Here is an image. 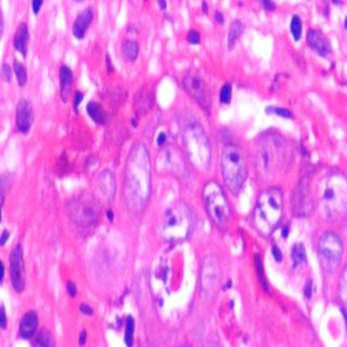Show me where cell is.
Segmentation results:
<instances>
[{"label": "cell", "mask_w": 347, "mask_h": 347, "mask_svg": "<svg viewBox=\"0 0 347 347\" xmlns=\"http://www.w3.org/2000/svg\"><path fill=\"white\" fill-rule=\"evenodd\" d=\"M10 237V232L7 231V230H4L2 232V236H1V245H3L5 243V241H7V239Z\"/></svg>", "instance_id": "7bdbcfd3"}, {"label": "cell", "mask_w": 347, "mask_h": 347, "mask_svg": "<svg viewBox=\"0 0 347 347\" xmlns=\"http://www.w3.org/2000/svg\"><path fill=\"white\" fill-rule=\"evenodd\" d=\"M202 5H203V8H204V9H203V10H204V12H207V4L205 2H203Z\"/></svg>", "instance_id": "f907efd6"}, {"label": "cell", "mask_w": 347, "mask_h": 347, "mask_svg": "<svg viewBox=\"0 0 347 347\" xmlns=\"http://www.w3.org/2000/svg\"><path fill=\"white\" fill-rule=\"evenodd\" d=\"M203 199L213 223L225 229L230 218V206L223 188L216 181H208L203 189Z\"/></svg>", "instance_id": "9c48e42d"}, {"label": "cell", "mask_w": 347, "mask_h": 347, "mask_svg": "<svg viewBox=\"0 0 347 347\" xmlns=\"http://www.w3.org/2000/svg\"><path fill=\"white\" fill-rule=\"evenodd\" d=\"M106 62H107V65H110V60H109V57H107V61H106ZM112 70H113V69H112V68H110V67H109V71H110V72H111V71H112Z\"/></svg>", "instance_id": "816d5d0a"}, {"label": "cell", "mask_w": 347, "mask_h": 347, "mask_svg": "<svg viewBox=\"0 0 347 347\" xmlns=\"http://www.w3.org/2000/svg\"><path fill=\"white\" fill-rule=\"evenodd\" d=\"M283 211L282 193L278 188H269L262 192L253 214V223L260 235L269 236L277 228Z\"/></svg>", "instance_id": "3957f363"}, {"label": "cell", "mask_w": 347, "mask_h": 347, "mask_svg": "<svg viewBox=\"0 0 347 347\" xmlns=\"http://www.w3.org/2000/svg\"><path fill=\"white\" fill-rule=\"evenodd\" d=\"M159 4L162 7V9H165L166 8V2L165 1H159Z\"/></svg>", "instance_id": "681fc988"}, {"label": "cell", "mask_w": 347, "mask_h": 347, "mask_svg": "<svg viewBox=\"0 0 347 347\" xmlns=\"http://www.w3.org/2000/svg\"><path fill=\"white\" fill-rule=\"evenodd\" d=\"M68 292L71 296H74L76 294V286L73 282L68 283Z\"/></svg>", "instance_id": "f35d334b"}, {"label": "cell", "mask_w": 347, "mask_h": 347, "mask_svg": "<svg viewBox=\"0 0 347 347\" xmlns=\"http://www.w3.org/2000/svg\"><path fill=\"white\" fill-rule=\"evenodd\" d=\"M262 4H264V7L268 10H273L274 8H276V5H274L273 2L271 1H268V0H266V1H262Z\"/></svg>", "instance_id": "b9f144b4"}, {"label": "cell", "mask_w": 347, "mask_h": 347, "mask_svg": "<svg viewBox=\"0 0 347 347\" xmlns=\"http://www.w3.org/2000/svg\"><path fill=\"white\" fill-rule=\"evenodd\" d=\"M60 83H61V97L63 101H67L73 85V73L68 65L60 67Z\"/></svg>", "instance_id": "44dd1931"}, {"label": "cell", "mask_w": 347, "mask_h": 347, "mask_svg": "<svg viewBox=\"0 0 347 347\" xmlns=\"http://www.w3.org/2000/svg\"><path fill=\"white\" fill-rule=\"evenodd\" d=\"M93 17V10L91 7H87L82 10L76 16L73 25V33L76 38H83L85 36L87 28L90 25Z\"/></svg>", "instance_id": "ac0fdd59"}, {"label": "cell", "mask_w": 347, "mask_h": 347, "mask_svg": "<svg viewBox=\"0 0 347 347\" xmlns=\"http://www.w3.org/2000/svg\"><path fill=\"white\" fill-rule=\"evenodd\" d=\"M266 112L268 113V114H276V115L282 116V117H288V118L292 117L291 111L286 110V109H283V107L269 106V107H267V109H266Z\"/></svg>", "instance_id": "4dcf8cb0"}, {"label": "cell", "mask_w": 347, "mask_h": 347, "mask_svg": "<svg viewBox=\"0 0 347 347\" xmlns=\"http://www.w3.org/2000/svg\"><path fill=\"white\" fill-rule=\"evenodd\" d=\"M243 31H244V25L242 24V22H240L239 20L232 22L229 29V36H228L229 48H232L235 46V43L237 41V39L240 37Z\"/></svg>", "instance_id": "cb8c5ba5"}, {"label": "cell", "mask_w": 347, "mask_h": 347, "mask_svg": "<svg viewBox=\"0 0 347 347\" xmlns=\"http://www.w3.org/2000/svg\"><path fill=\"white\" fill-rule=\"evenodd\" d=\"M32 5H33V11L35 13H38L40 7L43 5V1H41V0H34L32 2Z\"/></svg>", "instance_id": "74e56055"}, {"label": "cell", "mask_w": 347, "mask_h": 347, "mask_svg": "<svg viewBox=\"0 0 347 347\" xmlns=\"http://www.w3.org/2000/svg\"><path fill=\"white\" fill-rule=\"evenodd\" d=\"M318 253L326 270L337 269L343 256V244L339 236L333 232L324 233L318 243Z\"/></svg>", "instance_id": "30bf717a"}, {"label": "cell", "mask_w": 347, "mask_h": 347, "mask_svg": "<svg viewBox=\"0 0 347 347\" xmlns=\"http://www.w3.org/2000/svg\"><path fill=\"white\" fill-rule=\"evenodd\" d=\"M116 191L115 176L111 171L105 170L101 172L95 178V194L98 200L111 202L114 199Z\"/></svg>", "instance_id": "9a60e30c"}, {"label": "cell", "mask_w": 347, "mask_h": 347, "mask_svg": "<svg viewBox=\"0 0 347 347\" xmlns=\"http://www.w3.org/2000/svg\"><path fill=\"white\" fill-rule=\"evenodd\" d=\"M283 141L272 134L260 139L256 153V167L260 175L272 176L283 161Z\"/></svg>", "instance_id": "ba28073f"}, {"label": "cell", "mask_w": 347, "mask_h": 347, "mask_svg": "<svg viewBox=\"0 0 347 347\" xmlns=\"http://www.w3.org/2000/svg\"><path fill=\"white\" fill-rule=\"evenodd\" d=\"M36 343H37V345L40 347H52V340H51L50 334L47 331H41L38 334Z\"/></svg>", "instance_id": "f546056e"}, {"label": "cell", "mask_w": 347, "mask_h": 347, "mask_svg": "<svg viewBox=\"0 0 347 347\" xmlns=\"http://www.w3.org/2000/svg\"><path fill=\"white\" fill-rule=\"evenodd\" d=\"M13 67H14V72H15V75H16L17 83L20 84V86H24L27 82V72H26L25 67H24V65L20 61H17V60H14Z\"/></svg>", "instance_id": "484cf974"}, {"label": "cell", "mask_w": 347, "mask_h": 347, "mask_svg": "<svg viewBox=\"0 0 347 347\" xmlns=\"http://www.w3.org/2000/svg\"><path fill=\"white\" fill-rule=\"evenodd\" d=\"M86 340H87V336H86V332H85V331H83V332L81 333V337H80V342H81V344H82V345H84V344H85V342H86Z\"/></svg>", "instance_id": "bcb514c9"}, {"label": "cell", "mask_w": 347, "mask_h": 347, "mask_svg": "<svg viewBox=\"0 0 347 347\" xmlns=\"http://www.w3.org/2000/svg\"><path fill=\"white\" fill-rule=\"evenodd\" d=\"M291 256H292L293 265L295 267L306 260V250H305L304 245L302 243H296L292 249Z\"/></svg>", "instance_id": "d4e9b609"}, {"label": "cell", "mask_w": 347, "mask_h": 347, "mask_svg": "<svg viewBox=\"0 0 347 347\" xmlns=\"http://www.w3.org/2000/svg\"><path fill=\"white\" fill-rule=\"evenodd\" d=\"M319 199L329 218H339L347 213V178L342 173L332 171L322 178Z\"/></svg>", "instance_id": "7a4b0ae2"}, {"label": "cell", "mask_w": 347, "mask_h": 347, "mask_svg": "<svg viewBox=\"0 0 347 347\" xmlns=\"http://www.w3.org/2000/svg\"><path fill=\"white\" fill-rule=\"evenodd\" d=\"M188 40H189L190 44H193V45L199 44L201 41L200 33L196 32V31H190L188 33Z\"/></svg>", "instance_id": "d6a6232c"}, {"label": "cell", "mask_w": 347, "mask_h": 347, "mask_svg": "<svg viewBox=\"0 0 347 347\" xmlns=\"http://www.w3.org/2000/svg\"><path fill=\"white\" fill-rule=\"evenodd\" d=\"M83 98H84L83 92L80 91V90H77L76 93H75V100H74V107H75V109H77V106L81 104Z\"/></svg>", "instance_id": "e575fe53"}, {"label": "cell", "mask_w": 347, "mask_h": 347, "mask_svg": "<svg viewBox=\"0 0 347 347\" xmlns=\"http://www.w3.org/2000/svg\"><path fill=\"white\" fill-rule=\"evenodd\" d=\"M81 310H82V313L84 314H86V315H92V309L88 306V305L86 304H83L82 306H81Z\"/></svg>", "instance_id": "ab89813d"}, {"label": "cell", "mask_w": 347, "mask_h": 347, "mask_svg": "<svg viewBox=\"0 0 347 347\" xmlns=\"http://www.w3.org/2000/svg\"><path fill=\"white\" fill-rule=\"evenodd\" d=\"M34 112L33 105L31 101L25 98L20 99L19 103L16 106V115H15V124L16 127L21 133L26 134L31 129L33 123Z\"/></svg>", "instance_id": "2e32d148"}, {"label": "cell", "mask_w": 347, "mask_h": 347, "mask_svg": "<svg viewBox=\"0 0 347 347\" xmlns=\"http://www.w3.org/2000/svg\"><path fill=\"white\" fill-rule=\"evenodd\" d=\"M305 295H306L308 298L312 295V282H307L306 286H305Z\"/></svg>", "instance_id": "60d3db41"}, {"label": "cell", "mask_w": 347, "mask_h": 347, "mask_svg": "<svg viewBox=\"0 0 347 347\" xmlns=\"http://www.w3.org/2000/svg\"><path fill=\"white\" fill-rule=\"evenodd\" d=\"M220 280V268L215 256H206L202 261L201 285L205 292H212Z\"/></svg>", "instance_id": "4fadbf2b"}, {"label": "cell", "mask_w": 347, "mask_h": 347, "mask_svg": "<svg viewBox=\"0 0 347 347\" xmlns=\"http://www.w3.org/2000/svg\"><path fill=\"white\" fill-rule=\"evenodd\" d=\"M5 324H7V318H5V313H4V308L2 307L1 309V328H5Z\"/></svg>", "instance_id": "ee69618b"}, {"label": "cell", "mask_w": 347, "mask_h": 347, "mask_svg": "<svg viewBox=\"0 0 347 347\" xmlns=\"http://www.w3.org/2000/svg\"><path fill=\"white\" fill-rule=\"evenodd\" d=\"M291 33L295 40H300L302 36V21L298 15H294L291 20Z\"/></svg>", "instance_id": "4316f807"}, {"label": "cell", "mask_w": 347, "mask_h": 347, "mask_svg": "<svg viewBox=\"0 0 347 347\" xmlns=\"http://www.w3.org/2000/svg\"><path fill=\"white\" fill-rule=\"evenodd\" d=\"M288 233H289V229H288V227H285L284 232H282V237H286L288 236Z\"/></svg>", "instance_id": "c3c4849f"}, {"label": "cell", "mask_w": 347, "mask_h": 347, "mask_svg": "<svg viewBox=\"0 0 347 347\" xmlns=\"http://www.w3.org/2000/svg\"><path fill=\"white\" fill-rule=\"evenodd\" d=\"M122 52L125 58L129 60V61H133V60H135L137 57H138V53H139L138 43L133 39L125 40L122 46Z\"/></svg>", "instance_id": "603a6c76"}, {"label": "cell", "mask_w": 347, "mask_h": 347, "mask_svg": "<svg viewBox=\"0 0 347 347\" xmlns=\"http://www.w3.org/2000/svg\"><path fill=\"white\" fill-rule=\"evenodd\" d=\"M28 38H29V33H28V27L26 23H20L19 26H17L14 38H13V44L15 49L21 52L23 56H25L27 53V45H28Z\"/></svg>", "instance_id": "ffe728a7"}, {"label": "cell", "mask_w": 347, "mask_h": 347, "mask_svg": "<svg viewBox=\"0 0 347 347\" xmlns=\"http://www.w3.org/2000/svg\"><path fill=\"white\" fill-rule=\"evenodd\" d=\"M107 216H109L110 220H113V218H114V213H112V211H107Z\"/></svg>", "instance_id": "7dc6e473"}, {"label": "cell", "mask_w": 347, "mask_h": 347, "mask_svg": "<svg viewBox=\"0 0 347 347\" xmlns=\"http://www.w3.org/2000/svg\"><path fill=\"white\" fill-rule=\"evenodd\" d=\"M293 212L298 216H306L313 208V199L310 194L309 178L305 176L301 179L292 197Z\"/></svg>", "instance_id": "7c38bea8"}, {"label": "cell", "mask_w": 347, "mask_h": 347, "mask_svg": "<svg viewBox=\"0 0 347 347\" xmlns=\"http://www.w3.org/2000/svg\"><path fill=\"white\" fill-rule=\"evenodd\" d=\"M340 296L344 304V306L347 309V267L344 269L342 278H341L340 281Z\"/></svg>", "instance_id": "f1b7e54d"}, {"label": "cell", "mask_w": 347, "mask_h": 347, "mask_svg": "<svg viewBox=\"0 0 347 347\" xmlns=\"http://www.w3.org/2000/svg\"><path fill=\"white\" fill-rule=\"evenodd\" d=\"M182 140L190 163L200 173L207 172L211 166L212 150L208 137L201 125L189 124L182 131Z\"/></svg>", "instance_id": "277c9868"}, {"label": "cell", "mask_w": 347, "mask_h": 347, "mask_svg": "<svg viewBox=\"0 0 347 347\" xmlns=\"http://www.w3.org/2000/svg\"><path fill=\"white\" fill-rule=\"evenodd\" d=\"M272 254L277 261H281V260H282V254H281V251L279 250L278 247L272 248Z\"/></svg>", "instance_id": "8d00e7d4"}, {"label": "cell", "mask_w": 347, "mask_h": 347, "mask_svg": "<svg viewBox=\"0 0 347 347\" xmlns=\"http://www.w3.org/2000/svg\"><path fill=\"white\" fill-rule=\"evenodd\" d=\"M38 317L35 312H28L23 316L20 325V336L23 339H31L37 330Z\"/></svg>", "instance_id": "d6986e66"}, {"label": "cell", "mask_w": 347, "mask_h": 347, "mask_svg": "<svg viewBox=\"0 0 347 347\" xmlns=\"http://www.w3.org/2000/svg\"><path fill=\"white\" fill-rule=\"evenodd\" d=\"M215 20H216L218 23H223L224 22V15L221 14L219 11H217L216 13H215Z\"/></svg>", "instance_id": "f6af8a7d"}, {"label": "cell", "mask_w": 347, "mask_h": 347, "mask_svg": "<svg viewBox=\"0 0 347 347\" xmlns=\"http://www.w3.org/2000/svg\"><path fill=\"white\" fill-rule=\"evenodd\" d=\"M10 277L11 283L15 292L21 293L24 290V260L23 252L20 244L15 245L10 257Z\"/></svg>", "instance_id": "5bb4252c"}, {"label": "cell", "mask_w": 347, "mask_h": 347, "mask_svg": "<svg viewBox=\"0 0 347 347\" xmlns=\"http://www.w3.org/2000/svg\"><path fill=\"white\" fill-rule=\"evenodd\" d=\"M193 227V215L182 202L166 211L162 221V236L169 242H179L187 239Z\"/></svg>", "instance_id": "52a82bcc"}, {"label": "cell", "mask_w": 347, "mask_h": 347, "mask_svg": "<svg viewBox=\"0 0 347 347\" xmlns=\"http://www.w3.org/2000/svg\"><path fill=\"white\" fill-rule=\"evenodd\" d=\"M151 194V160L141 142L130 149L124 171V199L128 211L140 214Z\"/></svg>", "instance_id": "6da1fadb"}, {"label": "cell", "mask_w": 347, "mask_h": 347, "mask_svg": "<svg viewBox=\"0 0 347 347\" xmlns=\"http://www.w3.org/2000/svg\"><path fill=\"white\" fill-rule=\"evenodd\" d=\"M134 330H135V324H134L133 317H128L126 320V331H125V342H126L128 347L133 346Z\"/></svg>", "instance_id": "83f0119b"}, {"label": "cell", "mask_w": 347, "mask_h": 347, "mask_svg": "<svg viewBox=\"0 0 347 347\" xmlns=\"http://www.w3.org/2000/svg\"><path fill=\"white\" fill-rule=\"evenodd\" d=\"M307 43L314 51L321 57H327L332 52V47L324 33L318 29L310 28L307 33Z\"/></svg>", "instance_id": "e0dca14e"}, {"label": "cell", "mask_w": 347, "mask_h": 347, "mask_svg": "<svg viewBox=\"0 0 347 347\" xmlns=\"http://www.w3.org/2000/svg\"><path fill=\"white\" fill-rule=\"evenodd\" d=\"M67 213L82 232H91L99 223V200L89 194H79L68 201Z\"/></svg>", "instance_id": "5b68a950"}, {"label": "cell", "mask_w": 347, "mask_h": 347, "mask_svg": "<svg viewBox=\"0 0 347 347\" xmlns=\"http://www.w3.org/2000/svg\"><path fill=\"white\" fill-rule=\"evenodd\" d=\"M86 109H87L88 114L90 115V117L95 123L103 124L105 122L104 111L102 109V106L100 105V103L95 102V101H90V102L87 104Z\"/></svg>", "instance_id": "7402d4cb"}, {"label": "cell", "mask_w": 347, "mask_h": 347, "mask_svg": "<svg viewBox=\"0 0 347 347\" xmlns=\"http://www.w3.org/2000/svg\"><path fill=\"white\" fill-rule=\"evenodd\" d=\"M221 172L227 187L237 194L247 179L248 167L242 150L235 143H227L223 149Z\"/></svg>", "instance_id": "8992f818"}, {"label": "cell", "mask_w": 347, "mask_h": 347, "mask_svg": "<svg viewBox=\"0 0 347 347\" xmlns=\"http://www.w3.org/2000/svg\"><path fill=\"white\" fill-rule=\"evenodd\" d=\"M167 140V136L166 134L164 133V131H162V133H160L159 136H158V139H157V142H158V145L160 147H162L165 145V142Z\"/></svg>", "instance_id": "d590c367"}, {"label": "cell", "mask_w": 347, "mask_h": 347, "mask_svg": "<svg viewBox=\"0 0 347 347\" xmlns=\"http://www.w3.org/2000/svg\"><path fill=\"white\" fill-rule=\"evenodd\" d=\"M1 74H2V77L5 81H7V82L11 81V69H10V65L8 63H3L2 64Z\"/></svg>", "instance_id": "836d02e7"}, {"label": "cell", "mask_w": 347, "mask_h": 347, "mask_svg": "<svg viewBox=\"0 0 347 347\" xmlns=\"http://www.w3.org/2000/svg\"><path fill=\"white\" fill-rule=\"evenodd\" d=\"M183 87L203 109L208 111L212 104L211 92L203 80V77L196 71H189L183 79Z\"/></svg>", "instance_id": "8fae6325"}, {"label": "cell", "mask_w": 347, "mask_h": 347, "mask_svg": "<svg viewBox=\"0 0 347 347\" xmlns=\"http://www.w3.org/2000/svg\"><path fill=\"white\" fill-rule=\"evenodd\" d=\"M231 93H232V88L230 84H225L220 90V101L223 103H229L231 100Z\"/></svg>", "instance_id": "1f68e13d"}, {"label": "cell", "mask_w": 347, "mask_h": 347, "mask_svg": "<svg viewBox=\"0 0 347 347\" xmlns=\"http://www.w3.org/2000/svg\"><path fill=\"white\" fill-rule=\"evenodd\" d=\"M345 28H347V16H346V19H345Z\"/></svg>", "instance_id": "f5cc1de1"}]
</instances>
